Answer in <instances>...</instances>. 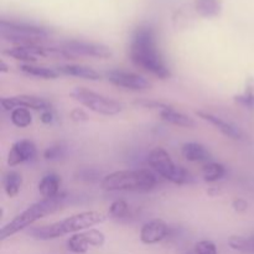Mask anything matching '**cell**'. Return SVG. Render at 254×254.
<instances>
[{
	"instance_id": "34",
	"label": "cell",
	"mask_w": 254,
	"mask_h": 254,
	"mask_svg": "<svg viewBox=\"0 0 254 254\" xmlns=\"http://www.w3.org/2000/svg\"><path fill=\"white\" fill-rule=\"evenodd\" d=\"M232 207L236 212H246L248 208V202L243 198H235L232 202Z\"/></svg>"
},
{
	"instance_id": "14",
	"label": "cell",
	"mask_w": 254,
	"mask_h": 254,
	"mask_svg": "<svg viewBox=\"0 0 254 254\" xmlns=\"http://www.w3.org/2000/svg\"><path fill=\"white\" fill-rule=\"evenodd\" d=\"M170 227L161 218H154L141 227L140 241L144 245H156L168 238Z\"/></svg>"
},
{
	"instance_id": "32",
	"label": "cell",
	"mask_w": 254,
	"mask_h": 254,
	"mask_svg": "<svg viewBox=\"0 0 254 254\" xmlns=\"http://www.w3.org/2000/svg\"><path fill=\"white\" fill-rule=\"evenodd\" d=\"M69 117L73 122H77V123H82V122H87L89 119L88 114L81 108H74L73 111L69 113Z\"/></svg>"
},
{
	"instance_id": "29",
	"label": "cell",
	"mask_w": 254,
	"mask_h": 254,
	"mask_svg": "<svg viewBox=\"0 0 254 254\" xmlns=\"http://www.w3.org/2000/svg\"><path fill=\"white\" fill-rule=\"evenodd\" d=\"M136 107H141V108H146V109H154V111H158L160 113L161 111L164 109L170 108V104L165 103V102H160L156 101V99H136L134 102Z\"/></svg>"
},
{
	"instance_id": "28",
	"label": "cell",
	"mask_w": 254,
	"mask_h": 254,
	"mask_svg": "<svg viewBox=\"0 0 254 254\" xmlns=\"http://www.w3.org/2000/svg\"><path fill=\"white\" fill-rule=\"evenodd\" d=\"M10 119H11V123L17 128H26L32 123V114L27 108L19 107L11 111Z\"/></svg>"
},
{
	"instance_id": "8",
	"label": "cell",
	"mask_w": 254,
	"mask_h": 254,
	"mask_svg": "<svg viewBox=\"0 0 254 254\" xmlns=\"http://www.w3.org/2000/svg\"><path fill=\"white\" fill-rule=\"evenodd\" d=\"M106 78L113 86L123 89H129V91H146V89H150L153 87V83L148 78L141 76V74L121 68H114L107 71Z\"/></svg>"
},
{
	"instance_id": "30",
	"label": "cell",
	"mask_w": 254,
	"mask_h": 254,
	"mask_svg": "<svg viewBox=\"0 0 254 254\" xmlns=\"http://www.w3.org/2000/svg\"><path fill=\"white\" fill-rule=\"evenodd\" d=\"M77 179L82 181H87V183H94V181H98L99 178H101V173L96 169L92 168H87V169H82L79 170L78 173L76 174Z\"/></svg>"
},
{
	"instance_id": "13",
	"label": "cell",
	"mask_w": 254,
	"mask_h": 254,
	"mask_svg": "<svg viewBox=\"0 0 254 254\" xmlns=\"http://www.w3.org/2000/svg\"><path fill=\"white\" fill-rule=\"evenodd\" d=\"M37 155L36 145L30 139H20L12 144L7 154V165L17 166L20 164L32 161Z\"/></svg>"
},
{
	"instance_id": "35",
	"label": "cell",
	"mask_w": 254,
	"mask_h": 254,
	"mask_svg": "<svg viewBox=\"0 0 254 254\" xmlns=\"http://www.w3.org/2000/svg\"><path fill=\"white\" fill-rule=\"evenodd\" d=\"M10 71V67L5 64L2 60H0V73H7Z\"/></svg>"
},
{
	"instance_id": "6",
	"label": "cell",
	"mask_w": 254,
	"mask_h": 254,
	"mask_svg": "<svg viewBox=\"0 0 254 254\" xmlns=\"http://www.w3.org/2000/svg\"><path fill=\"white\" fill-rule=\"evenodd\" d=\"M148 161L155 174L176 185H184L193 180L190 171L186 170L184 166L176 165L170 154L161 146H156L150 151Z\"/></svg>"
},
{
	"instance_id": "26",
	"label": "cell",
	"mask_w": 254,
	"mask_h": 254,
	"mask_svg": "<svg viewBox=\"0 0 254 254\" xmlns=\"http://www.w3.org/2000/svg\"><path fill=\"white\" fill-rule=\"evenodd\" d=\"M130 215V207H129L128 202L124 200H116L111 203L108 211V216L112 220L122 221L126 220Z\"/></svg>"
},
{
	"instance_id": "9",
	"label": "cell",
	"mask_w": 254,
	"mask_h": 254,
	"mask_svg": "<svg viewBox=\"0 0 254 254\" xmlns=\"http://www.w3.org/2000/svg\"><path fill=\"white\" fill-rule=\"evenodd\" d=\"M60 45L66 50H68L69 52H72L76 57L87 56L107 60L113 55V52L108 46L98 44V42L84 41V40H67V41L61 42Z\"/></svg>"
},
{
	"instance_id": "24",
	"label": "cell",
	"mask_w": 254,
	"mask_h": 254,
	"mask_svg": "<svg viewBox=\"0 0 254 254\" xmlns=\"http://www.w3.org/2000/svg\"><path fill=\"white\" fill-rule=\"evenodd\" d=\"M68 153V144L64 140L56 141L47 146L44 151V158L47 161H60L64 159V156Z\"/></svg>"
},
{
	"instance_id": "21",
	"label": "cell",
	"mask_w": 254,
	"mask_h": 254,
	"mask_svg": "<svg viewBox=\"0 0 254 254\" xmlns=\"http://www.w3.org/2000/svg\"><path fill=\"white\" fill-rule=\"evenodd\" d=\"M235 102L237 104H240V106H242L243 108L250 109V111H254V78L253 77L247 78L245 89H243L242 93L236 94Z\"/></svg>"
},
{
	"instance_id": "15",
	"label": "cell",
	"mask_w": 254,
	"mask_h": 254,
	"mask_svg": "<svg viewBox=\"0 0 254 254\" xmlns=\"http://www.w3.org/2000/svg\"><path fill=\"white\" fill-rule=\"evenodd\" d=\"M181 154L184 158L191 163H210L212 155L202 144L197 141H188L181 146Z\"/></svg>"
},
{
	"instance_id": "20",
	"label": "cell",
	"mask_w": 254,
	"mask_h": 254,
	"mask_svg": "<svg viewBox=\"0 0 254 254\" xmlns=\"http://www.w3.org/2000/svg\"><path fill=\"white\" fill-rule=\"evenodd\" d=\"M2 186H4L5 193L9 197H15L22 186V175L14 170L7 171L2 179Z\"/></svg>"
},
{
	"instance_id": "31",
	"label": "cell",
	"mask_w": 254,
	"mask_h": 254,
	"mask_svg": "<svg viewBox=\"0 0 254 254\" xmlns=\"http://www.w3.org/2000/svg\"><path fill=\"white\" fill-rule=\"evenodd\" d=\"M195 254H218L217 247L212 241L203 240L196 243Z\"/></svg>"
},
{
	"instance_id": "12",
	"label": "cell",
	"mask_w": 254,
	"mask_h": 254,
	"mask_svg": "<svg viewBox=\"0 0 254 254\" xmlns=\"http://www.w3.org/2000/svg\"><path fill=\"white\" fill-rule=\"evenodd\" d=\"M197 117H200L202 121L207 122L210 123L211 126L215 127L218 131L226 135L227 138L233 139V140H246L247 136H246V133L240 128L238 126H236L235 123L232 122H228L226 119L221 118V117L216 116V114L210 113V112H205V111H197L196 112Z\"/></svg>"
},
{
	"instance_id": "33",
	"label": "cell",
	"mask_w": 254,
	"mask_h": 254,
	"mask_svg": "<svg viewBox=\"0 0 254 254\" xmlns=\"http://www.w3.org/2000/svg\"><path fill=\"white\" fill-rule=\"evenodd\" d=\"M41 122L44 124H52L57 119L56 112H55L54 108L46 109V111L41 112V117H40Z\"/></svg>"
},
{
	"instance_id": "18",
	"label": "cell",
	"mask_w": 254,
	"mask_h": 254,
	"mask_svg": "<svg viewBox=\"0 0 254 254\" xmlns=\"http://www.w3.org/2000/svg\"><path fill=\"white\" fill-rule=\"evenodd\" d=\"M159 114H160V118L164 122H166L169 124H173V126L183 127V128H195L196 127L195 119L191 118L188 114L176 111L173 106L170 108L161 111Z\"/></svg>"
},
{
	"instance_id": "10",
	"label": "cell",
	"mask_w": 254,
	"mask_h": 254,
	"mask_svg": "<svg viewBox=\"0 0 254 254\" xmlns=\"http://www.w3.org/2000/svg\"><path fill=\"white\" fill-rule=\"evenodd\" d=\"M106 242V236L103 232L89 228L84 232H78L67 240V250L72 253L84 254L89 250V247H102Z\"/></svg>"
},
{
	"instance_id": "16",
	"label": "cell",
	"mask_w": 254,
	"mask_h": 254,
	"mask_svg": "<svg viewBox=\"0 0 254 254\" xmlns=\"http://www.w3.org/2000/svg\"><path fill=\"white\" fill-rule=\"evenodd\" d=\"M60 74L71 77H78L82 79H88V81H99L101 79V73L97 69L92 68L89 66H83V64H60L56 67Z\"/></svg>"
},
{
	"instance_id": "7",
	"label": "cell",
	"mask_w": 254,
	"mask_h": 254,
	"mask_svg": "<svg viewBox=\"0 0 254 254\" xmlns=\"http://www.w3.org/2000/svg\"><path fill=\"white\" fill-rule=\"evenodd\" d=\"M69 96L74 101L79 102V104L87 107L89 111L102 116H117L123 111V104L119 103L118 101L108 98L103 94H99L84 87H76L73 91H71Z\"/></svg>"
},
{
	"instance_id": "3",
	"label": "cell",
	"mask_w": 254,
	"mask_h": 254,
	"mask_svg": "<svg viewBox=\"0 0 254 254\" xmlns=\"http://www.w3.org/2000/svg\"><path fill=\"white\" fill-rule=\"evenodd\" d=\"M66 193L61 192L56 197L42 198V200L35 202L34 205L30 206L29 208H26L20 215H17L14 220L10 221L9 223H6L0 230V241L2 242V241L7 240L9 237L20 232V231L25 230V228H29L30 226L34 225L40 218L60 210L64 205V202H66Z\"/></svg>"
},
{
	"instance_id": "11",
	"label": "cell",
	"mask_w": 254,
	"mask_h": 254,
	"mask_svg": "<svg viewBox=\"0 0 254 254\" xmlns=\"http://www.w3.org/2000/svg\"><path fill=\"white\" fill-rule=\"evenodd\" d=\"M0 106H1L2 111H14L15 108H30L35 109V111H46V109L54 108L51 102L47 99L41 98L37 96H30V94H20V96L14 97H4L0 99Z\"/></svg>"
},
{
	"instance_id": "36",
	"label": "cell",
	"mask_w": 254,
	"mask_h": 254,
	"mask_svg": "<svg viewBox=\"0 0 254 254\" xmlns=\"http://www.w3.org/2000/svg\"><path fill=\"white\" fill-rule=\"evenodd\" d=\"M207 192H208V195L216 196V195H218V193H220V191H218L217 189H210V190H208Z\"/></svg>"
},
{
	"instance_id": "19",
	"label": "cell",
	"mask_w": 254,
	"mask_h": 254,
	"mask_svg": "<svg viewBox=\"0 0 254 254\" xmlns=\"http://www.w3.org/2000/svg\"><path fill=\"white\" fill-rule=\"evenodd\" d=\"M20 71L24 72L25 74H29L32 77H39V78L44 79H55L59 78L61 74L57 71L56 67L52 68V67H45V66H34V64H22L19 67Z\"/></svg>"
},
{
	"instance_id": "2",
	"label": "cell",
	"mask_w": 254,
	"mask_h": 254,
	"mask_svg": "<svg viewBox=\"0 0 254 254\" xmlns=\"http://www.w3.org/2000/svg\"><path fill=\"white\" fill-rule=\"evenodd\" d=\"M106 218V215L98 212V211H84V212L76 213V215H72L59 222L51 223V225L30 228L27 231V235L37 241L56 240L64 235H69V233L89 230L93 226L104 222Z\"/></svg>"
},
{
	"instance_id": "22",
	"label": "cell",
	"mask_w": 254,
	"mask_h": 254,
	"mask_svg": "<svg viewBox=\"0 0 254 254\" xmlns=\"http://www.w3.org/2000/svg\"><path fill=\"white\" fill-rule=\"evenodd\" d=\"M226 173H227V170H226L225 165L215 163V161L206 163L202 168V176L206 183H216V181L225 178Z\"/></svg>"
},
{
	"instance_id": "1",
	"label": "cell",
	"mask_w": 254,
	"mask_h": 254,
	"mask_svg": "<svg viewBox=\"0 0 254 254\" xmlns=\"http://www.w3.org/2000/svg\"><path fill=\"white\" fill-rule=\"evenodd\" d=\"M128 55L134 66L156 78L168 79L173 76L170 67L159 50L155 30L150 25H140L134 30L129 41Z\"/></svg>"
},
{
	"instance_id": "27",
	"label": "cell",
	"mask_w": 254,
	"mask_h": 254,
	"mask_svg": "<svg viewBox=\"0 0 254 254\" xmlns=\"http://www.w3.org/2000/svg\"><path fill=\"white\" fill-rule=\"evenodd\" d=\"M196 10L201 16L211 17L220 14L221 5L218 0H196Z\"/></svg>"
},
{
	"instance_id": "25",
	"label": "cell",
	"mask_w": 254,
	"mask_h": 254,
	"mask_svg": "<svg viewBox=\"0 0 254 254\" xmlns=\"http://www.w3.org/2000/svg\"><path fill=\"white\" fill-rule=\"evenodd\" d=\"M228 246L233 251L246 254H254V236L243 237V236H232L228 240Z\"/></svg>"
},
{
	"instance_id": "4",
	"label": "cell",
	"mask_w": 254,
	"mask_h": 254,
	"mask_svg": "<svg viewBox=\"0 0 254 254\" xmlns=\"http://www.w3.org/2000/svg\"><path fill=\"white\" fill-rule=\"evenodd\" d=\"M158 185V176L149 169L114 171L101 180L104 191H135L145 192Z\"/></svg>"
},
{
	"instance_id": "17",
	"label": "cell",
	"mask_w": 254,
	"mask_h": 254,
	"mask_svg": "<svg viewBox=\"0 0 254 254\" xmlns=\"http://www.w3.org/2000/svg\"><path fill=\"white\" fill-rule=\"evenodd\" d=\"M61 176L55 173H49L42 176L39 183V192L44 198H52L60 195L61 188Z\"/></svg>"
},
{
	"instance_id": "5",
	"label": "cell",
	"mask_w": 254,
	"mask_h": 254,
	"mask_svg": "<svg viewBox=\"0 0 254 254\" xmlns=\"http://www.w3.org/2000/svg\"><path fill=\"white\" fill-rule=\"evenodd\" d=\"M52 31L32 22L0 20V36L15 46H40L45 45Z\"/></svg>"
},
{
	"instance_id": "23",
	"label": "cell",
	"mask_w": 254,
	"mask_h": 254,
	"mask_svg": "<svg viewBox=\"0 0 254 254\" xmlns=\"http://www.w3.org/2000/svg\"><path fill=\"white\" fill-rule=\"evenodd\" d=\"M2 54L17 60V61H21L24 62V64H35V62L37 61V59H39V57H36L32 54L31 50L27 46H14L11 47V49H5L2 50Z\"/></svg>"
}]
</instances>
